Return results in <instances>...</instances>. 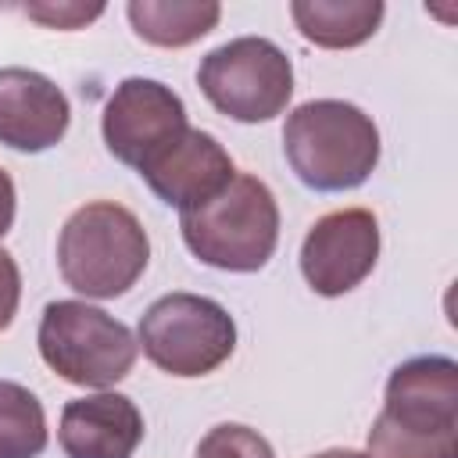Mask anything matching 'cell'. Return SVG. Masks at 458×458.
Instances as JSON below:
<instances>
[{
    "instance_id": "8",
    "label": "cell",
    "mask_w": 458,
    "mask_h": 458,
    "mask_svg": "<svg viewBox=\"0 0 458 458\" xmlns=\"http://www.w3.org/2000/svg\"><path fill=\"white\" fill-rule=\"evenodd\" d=\"M190 129L182 97L143 75H129L114 86V93L104 104L100 132L114 161L129 168H143L150 157H157L168 143H175Z\"/></svg>"
},
{
    "instance_id": "1",
    "label": "cell",
    "mask_w": 458,
    "mask_h": 458,
    "mask_svg": "<svg viewBox=\"0 0 458 458\" xmlns=\"http://www.w3.org/2000/svg\"><path fill=\"white\" fill-rule=\"evenodd\" d=\"M369 458H458V361L419 354L401 361L369 429Z\"/></svg>"
},
{
    "instance_id": "7",
    "label": "cell",
    "mask_w": 458,
    "mask_h": 458,
    "mask_svg": "<svg viewBox=\"0 0 458 458\" xmlns=\"http://www.w3.org/2000/svg\"><path fill=\"white\" fill-rule=\"evenodd\" d=\"M136 344L161 372L175 379H197L233 358L236 322L218 301L175 290L143 311Z\"/></svg>"
},
{
    "instance_id": "3",
    "label": "cell",
    "mask_w": 458,
    "mask_h": 458,
    "mask_svg": "<svg viewBox=\"0 0 458 458\" xmlns=\"http://www.w3.org/2000/svg\"><path fill=\"white\" fill-rule=\"evenodd\" d=\"M150 240L143 222L114 200H89L68 215L57 236L61 279L93 301L122 297L147 272Z\"/></svg>"
},
{
    "instance_id": "12",
    "label": "cell",
    "mask_w": 458,
    "mask_h": 458,
    "mask_svg": "<svg viewBox=\"0 0 458 458\" xmlns=\"http://www.w3.org/2000/svg\"><path fill=\"white\" fill-rule=\"evenodd\" d=\"M57 440L64 458H132L143 440V415L125 394H86L64 404Z\"/></svg>"
},
{
    "instance_id": "13",
    "label": "cell",
    "mask_w": 458,
    "mask_h": 458,
    "mask_svg": "<svg viewBox=\"0 0 458 458\" xmlns=\"http://www.w3.org/2000/svg\"><path fill=\"white\" fill-rule=\"evenodd\" d=\"M383 0H293L290 18L301 36L322 50H351L376 36Z\"/></svg>"
},
{
    "instance_id": "16",
    "label": "cell",
    "mask_w": 458,
    "mask_h": 458,
    "mask_svg": "<svg viewBox=\"0 0 458 458\" xmlns=\"http://www.w3.org/2000/svg\"><path fill=\"white\" fill-rule=\"evenodd\" d=\"M197 458H276V451L258 429L243 422H218L200 437Z\"/></svg>"
},
{
    "instance_id": "20",
    "label": "cell",
    "mask_w": 458,
    "mask_h": 458,
    "mask_svg": "<svg viewBox=\"0 0 458 458\" xmlns=\"http://www.w3.org/2000/svg\"><path fill=\"white\" fill-rule=\"evenodd\" d=\"M311 458H369V454L351 451V447H329V451H318V454H311Z\"/></svg>"
},
{
    "instance_id": "14",
    "label": "cell",
    "mask_w": 458,
    "mask_h": 458,
    "mask_svg": "<svg viewBox=\"0 0 458 458\" xmlns=\"http://www.w3.org/2000/svg\"><path fill=\"white\" fill-rule=\"evenodd\" d=\"M125 14L143 43L179 50L204 39L218 25L222 7L215 0H129Z\"/></svg>"
},
{
    "instance_id": "6",
    "label": "cell",
    "mask_w": 458,
    "mask_h": 458,
    "mask_svg": "<svg viewBox=\"0 0 458 458\" xmlns=\"http://www.w3.org/2000/svg\"><path fill=\"white\" fill-rule=\"evenodd\" d=\"M197 86L218 114L258 125L286 111L293 97V64L279 43L236 36L200 57Z\"/></svg>"
},
{
    "instance_id": "19",
    "label": "cell",
    "mask_w": 458,
    "mask_h": 458,
    "mask_svg": "<svg viewBox=\"0 0 458 458\" xmlns=\"http://www.w3.org/2000/svg\"><path fill=\"white\" fill-rule=\"evenodd\" d=\"M14 208H18V193H14V179L0 168V240L11 233L14 225Z\"/></svg>"
},
{
    "instance_id": "18",
    "label": "cell",
    "mask_w": 458,
    "mask_h": 458,
    "mask_svg": "<svg viewBox=\"0 0 458 458\" xmlns=\"http://www.w3.org/2000/svg\"><path fill=\"white\" fill-rule=\"evenodd\" d=\"M18 301H21V272L18 261L0 247V333L14 322Z\"/></svg>"
},
{
    "instance_id": "9",
    "label": "cell",
    "mask_w": 458,
    "mask_h": 458,
    "mask_svg": "<svg viewBox=\"0 0 458 458\" xmlns=\"http://www.w3.org/2000/svg\"><path fill=\"white\" fill-rule=\"evenodd\" d=\"M379 261V222L369 208L322 215L301 243V276L318 297H344L361 286Z\"/></svg>"
},
{
    "instance_id": "17",
    "label": "cell",
    "mask_w": 458,
    "mask_h": 458,
    "mask_svg": "<svg viewBox=\"0 0 458 458\" xmlns=\"http://www.w3.org/2000/svg\"><path fill=\"white\" fill-rule=\"evenodd\" d=\"M25 14L47 29H79L104 14V4H29Z\"/></svg>"
},
{
    "instance_id": "2",
    "label": "cell",
    "mask_w": 458,
    "mask_h": 458,
    "mask_svg": "<svg viewBox=\"0 0 458 458\" xmlns=\"http://www.w3.org/2000/svg\"><path fill=\"white\" fill-rule=\"evenodd\" d=\"M379 129L372 114L347 100H308L286 114L283 154L293 175L315 193L358 190L379 165Z\"/></svg>"
},
{
    "instance_id": "5",
    "label": "cell",
    "mask_w": 458,
    "mask_h": 458,
    "mask_svg": "<svg viewBox=\"0 0 458 458\" xmlns=\"http://www.w3.org/2000/svg\"><path fill=\"white\" fill-rule=\"evenodd\" d=\"M39 358L75 386L107 390L136 365V336L125 322L86 301H50L39 318Z\"/></svg>"
},
{
    "instance_id": "4",
    "label": "cell",
    "mask_w": 458,
    "mask_h": 458,
    "mask_svg": "<svg viewBox=\"0 0 458 458\" xmlns=\"http://www.w3.org/2000/svg\"><path fill=\"white\" fill-rule=\"evenodd\" d=\"M179 233L197 261L222 272H258L279 243V204L258 175H233L208 204L179 211Z\"/></svg>"
},
{
    "instance_id": "10",
    "label": "cell",
    "mask_w": 458,
    "mask_h": 458,
    "mask_svg": "<svg viewBox=\"0 0 458 458\" xmlns=\"http://www.w3.org/2000/svg\"><path fill=\"white\" fill-rule=\"evenodd\" d=\"M140 175L154 190L157 200L179 211H193L208 204L215 193H222L233 182L236 168L225 147L211 132L186 129L175 143H168L157 157H150L140 168Z\"/></svg>"
},
{
    "instance_id": "15",
    "label": "cell",
    "mask_w": 458,
    "mask_h": 458,
    "mask_svg": "<svg viewBox=\"0 0 458 458\" xmlns=\"http://www.w3.org/2000/svg\"><path fill=\"white\" fill-rule=\"evenodd\" d=\"M43 447L47 415L39 397L14 379H0V458H39Z\"/></svg>"
},
{
    "instance_id": "11",
    "label": "cell",
    "mask_w": 458,
    "mask_h": 458,
    "mask_svg": "<svg viewBox=\"0 0 458 458\" xmlns=\"http://www.w3.org/2000/svg\"><path fill=\"white\" fill-rule=\"evenodd\" d=\"M64 89L36 68H0V143L18 154H43L68 132Z\"/></svg>"
}]
</instances>
